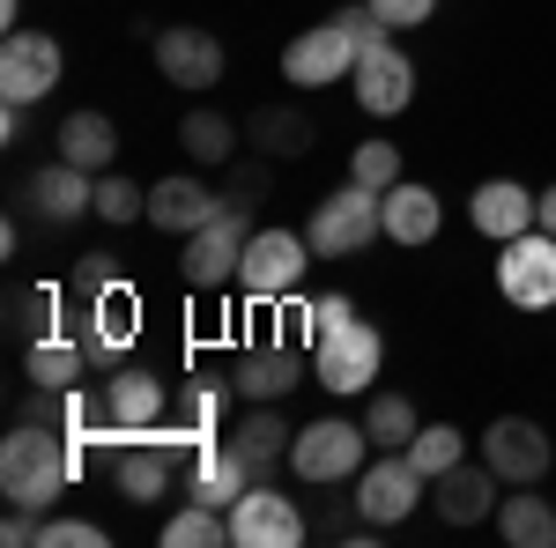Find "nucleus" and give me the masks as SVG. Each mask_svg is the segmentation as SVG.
Returning a JSON list of instances; mask_svg holds the SVG:
<instances>
[{"mask_svg": "<svg viewBox=\"0 0 556 548\" xmlns=\"http://www.w3.org/2000/svg\"><path fill=\"white\" fill-rule=\"evenodd\" d=\"M75 474H83V467H75V437L52 430V422H15V430L0 437V497H8V505L52 511L67 497Z\"/></svg>", "mask_w": 556, "mask_h": 548, "instance_id": "nucleus-1", "label": "nucleus"}, {"mask_svg": "<svg viewBox=\"0 0 556 548\" xmlns=\"http://www.w3.org/2000/svg\"><path fill=\"white\" fill-rule=\"evenodd\" d=\"M304 238H312V253H319V259H349V253H364V245H379V238H386V193L356 186V178L334 186V193L312 208Z\"/></svg>", "mask_w": 556, "mask_h": 548, "instance_id": "nucleus-2", "label": "nucleus"}, {"mask_svg": "<svg viewBox=\"0 0 556 548\" xmlns=\"http://www.w3.org/2000/svg\"><path fill=\"white\" fill-rule=\"evenodd\" d=\"M312 259L319 253H312L304 230H253L245 238V259H238V290L253 296V304H282V296H298Z\"/></svg>", "mask_w": 556, "mask_h": 548, "instance_id": "nucleus-3", "label": "nucleus"}, {"mask_svg": "<svg viewBox=\"0 0 556 548\" xmlns=\"http://www.w3.org/2000/svg\"><path fill=\"white\" fill-rule=\"evenodd\" d=\"M371 453H379V445H371L364 422L319 416V422H304V430H298V445H290V474H298V482H356Z\"/></svg>", "mask_w": 556, "mask_h": 548, "instance_id": "nucleus-4", "label": "nucleus"}, {"mask_svg": "<svg viewBox=\"0 0 556 548\" xmlns=\"http://www.w3.org/2000/svg\"><path fill=\"white\" fill-rule=\"evenodd\" d=\"M67 82V52L52 30H8L0 44V104H45Z\"/></svg>", "mask_w": 556, "mask_h": 548, "instance_id": "nucleus-5", "label": "nucleus"}, {"mask_svg": "<svg viewBox=\"0 0 556 548\" xmlns=\"http://www.w3.org/2000/svg\"><path fill=\"white\" fill-rule=\"evenodd\" d=\"M424 497H430V482L408 467V453H371L364 474H356V497H349V505H356L364 526H379V534H386V526H401Z\"/></svg>", "mask_w": 556, "mask_h": 548, "instance_id": "nucleus-6", "label": "nucleus"}, {"mask_svg": "<svg viewBox=\"0 0 556 548\" xmlns=\"http://www.w3.org/2000/svg\"><path fill=\"white\" fill-rule=\"evenodd\" d=\"M497 296L519 311H556V238L549 230H519L497 245Z\"/></svg>", "mask_w": 556, "mask_h": 548, "instance_id": "nucleus-7", "label": "nucleus"}, {"mask_svg": "<svg viewBox=\"0 0 556 548\" xmlns=\"http://www.w3.org/2000/svg\"><path fill=\"white\" fill-rule=\"evenodd\" d=\"M379 364H386V334L364 327V319H349L327 341H312V385H327V393H371Z\"/></svg>", "mask_w": 556, "mask_h": 548, "instance_id": "nucleus-8", "label": "nucleus"}, {"mask_svg": "<svg viewBox=\"0 0 556 548\" xmlns=\"http://www.w3.org/2000/svg\"><path fill=\"white\" fill-rule=\"evenodd\" d=\"M245 238H253V215H245V208H215L208 222L186 238V253H178V275H186L193 290H223V282H238Z\"/></svg>", "mask_w": 556, "mask_h": 548, "instance_id": "nucleus-9", "label": "nucleus"}, {"mask_svg": "<svg viewBox=\"0 0 556 548\" xmlns=\"http://www.w3.org/2000/svg\"><path fill=\"white\" fill-rule=\"evenodd\" d=\"M149 52H156V75L172 89H215L223 82V67H230V52H223V38L215 30H201V23H172V30H156L149 38Z\"/></svg>", "mask_w": 556, "mask_h": 548, "instance_id": "nucleus-10", "label": "nucleus"}, {"mask_svg": "<svg viewBox=\"0 0 556 548\" xmlns=\"http://www.w3.org/2000/svg\"><path fill=\"white\" fill-rule=\"evenodd\" d=\"M356 75V38H349L342 23L327 15V23H312V30H298V38L282 44V82L298 89H334Z\"/></svg>", "mask_w": 556, "mask_h": 548, "instance_id": "nucleus-11", "label": "nucleus"}, {"mask_svg": "<svg viewBox=\"0 0 556 548\" xmlns=\"http://www.w3.org/2000/svg\"><path fill=\"white\" fill-rule=\"evenodd\" d=\"M349 89H356V104H364L371 119H393V112L416 104V60L401 52V38H379L371 52H356Z\"/></svg>", "mask_w": 556, "mask_h": 548, "instance_id": "nucleus-12", "label": "nucleus"}, {"mask_svg": "<svg viewBox=\"0 0 556 548\" xmlns=\"http://www.w3.org/2000/svg\"><path fill=\"white\" fill-rule=\"evenodd\" d=\"M482 460L497 467V482L505 489H519V482H542L556 460V445H549V430L534 416H497L490 430H482Z\"/></svg>", "mask_w": 556, "mask_h": 548, "instance_id": "nucleus-13", "label": "nucleus"}, {"mask_svg": "<svg viewBox=\"0 0 556 548\" xmlns=\"http://www.w3.org/2000/svg\"><path fill=\"white\" fill-rule=\"evenodd\" d=\"M298 541H304V511L275 482H253L230 505V548H298Z\"/></svg>", "mask_w": 556, "mask_h": 548, "instance_id": "nucleus-14", "label": "nucleus"}, {"mask_svg": "<svg viewBox=\"0 0 556 548\" xmlns=\"http://www.w3.org/2000/svg\"><path fill=\"white\" fill-rule=\"evenodd\" d=\"M178 489H186L193 505H208V511H230L245 489H253V467H245V453H238L230 437H208V445H193Z\"/></svg>", "mask_w": 556, "mask_h": 548, "instance_id": "nucleus-15", "label": "nucleus"}, {"mask_svg": "<svg viewBox=\"0 0 556 548\" xmlns=\"http://www.w3.org/2000/svg\"><path fill=\"white\" fill-rule=\"evenodd\" d=\"M23 201H30V215H45L52 230H60V222H83V215H97V170L52 156V164L23 186Z\"/></svg>", "mask_w": 556, "mask_h": 548, "instance_id": "nucleus-16", "label": "nucleus"}, {"mask_svg": "<svg viewBox=\"0 0 556 548\" xmlns=\"http://www.w3.org/2000/svg\"><path fill=\"white\" fill-rule=\"evenodd\" d=\"M497 489H505V482H497V467L482 460V467H445V474H438V482H430V511H438V519H445V526H482V519H497Z\"/></svg>", "mask_w": 556, "mask_h": 548, "instance_id": "nucleus-17", "label": "nucleus"}, {"mask_svg": "<svg viewBox=\"0 0 556 548\" xmlns=\"http://www.w3.org/2000/svg\"><path fill=\"white\" fill-rule=\"evenodd\" d=\"M230 385L245 393V400H290L304 385V356L290 348V341H253L245 356H238V371H230Z\"/></svg>", "mask_w": 556, "mask_h": 548, "instance_id": "nucleus-18", "label": "nucleus"}, {"mask_svg": "<svg viewBox=\"0 0 556 548\" xmlns=\"http://www.w3.org/2000/svg\"><path fill=\"white\" fill-rule=\"evenodd\" d=\"M230 445L245 453V467H253V482H267L275 467L290 460L298 430H290V416H282V400H245V416H238V430H230Z\"/></svg>", "mask_w": 556, "mask_h": 548, "instance_id": "nucleus-19", "label": "nucleus"}, {"mask_svg": "<svg viewBox=\"0 0 556 548\" xmlns=\"http://www.w3.org/2000/svg\"><path fill=\"white\" fill-rule=\"evenodd\" d=\"M468 222L490 238V245H505L519 230H534V193L519 186V178H482L468 193Z\"/></svg>", "mask_w": 556, "mask_h": 548, "instance_id": "nucleus-20", "label": "nucleus"}, {"mask_svg": "<svg viewBox=\"0 0 556 548\" xmlns=\"http://www.w3.org/2000/svg\"><path fill=\"white\" fill-rule=\"evenodd\" d=\"M215 208H223V193H208V186H201V178H186V170L149 186V222H156V230H172V238H193Z\"/></svg>", "mask_w": 556, "mask_h": 548, "instance_id": "nucleus-21", "label": "nucleus"}, {"mask_svg": "<svg viewBox=\"0 0 556 548\" xmlns=\"http://www.w3.org/2000/svg\"><path fill=\"white\" fill-rule=\"evenodd\" d=\"M104 422H127V430H149V422H164V379L156 371H141V364H119L112 379H104Z\"/></svg>", "mask_w": 556, "mask_h": 548, "instance_id": "nucleus-22", "label": "nucleus"}, {"mask_svg": "<svg viewBox=\"0 0 556 548\" xmlns=\"http://www.w3.org/2000/svg\"><path fill=\"white\" fill-rule=\"evenodd\" d=\"M445 230V201L430 193L424 178H401L393 193H386V238L393 245H430Z\"/></svg>", "mask_w": 556, "mask_h": 548, "instance_id": "nucleus-23", "label": "nucleus"}, {"mask_svg": "<svg viewBox=\"0 0 556 548\" xmlns=\"http://www.w3.org/2000/svg\"><path fill=\"white\" fill-rule=\"evenodd\" d=\"M52 141H60V156H67V164L97 170V178H104V170H112V156H119V127H112V119H104V112H67V119H60V133H52Z\"/></svg>", "mask_w": 556, "mask_h": 548, "instance_id": "nucleus-24", "label": "nucleus"}, {"mask_svg": "<svg viewBox=\"0 0 556 548\" xmlns=\"http://www.w3.org/2000/svg\"><path fill=\"white\" fill-rule=\"evenodd\" d=\"M23 371H30V385H60V393H67V385H83V371H97V364H89L83 334L60 327V334H45V341L23 348Z\"/></svg>", "mask_w": 556, "mask_h": 548, "instance_id": "nucleus-25", "label": "nucleus"}, {"mask_svg": "<svg viewBox=\"0 0 556 548\" xmlns=\"http://www.w3.org/2000/svg\"><path fill=\"white\" fill-rule=\"evenodd\" d=\"M497 534L513 548H549L556 541V505L534 497V482H519L513 497H497Z\"/></svg>", "mask_w": 556, "mask_h": 548, "instance_id": "nucleus-26", "label": "nucleus"}, {"mask_svg": "<svg viewBox=\"0 0 556 548\" xmlns=\"http://www.w3.org/2000/svg\"><path fill=\"white\" fill-rule=\"evenodd\" d=\"M245 133H253V149L267 156V164H298L304 149H312V119H304V112H282V104L253 112V119H245Z\"/></svg>", "mask_w": 556, "mask_h": 548, "instance_id": "nucleus-27", "label": "nucleus"}, {"mask_svg": "<svg viewBox=\"0 0 556 548\" xmlns=\"http://www.w3.org/2000/svg\"><path fill=\"white\" fill-rule=\"evenodd\" d=\"M178 149H186L193 164L230 170L238 164V127H230L223 112H186V119H178Z\"/></svg>", "mask_w": 556, "mask_h": 548, "instance_id": "nucleus-28", "label": "nucleus"}, {"mask_svg": "<svg viewBox=\"0 0 556 548\" xmlns=\"http://www.w3.org/2000/svg\"><path fill=\"white\" fill-rule=\"evenodd\" d=\"M364 430H371L379 453H408V437L424 430V416H416L408 393H371V400H364Z\"/></svg>", "mask_w": 556, "mask_h": 548, "instance_id": "nucleus-29", "label": "nucleus"}, {"mask_svg": "<svg viewBox=\"0 0 556 548\" xmlns=\"http://www.w3.org/2000/svg\"><path fill=\"white\" fill-rule=\"evenodd\" d=\"M230 393H238V385L223 379V385H186V393H178V437H186V445H208V437H223V400H230Z\"/></svg>", "mask_w": 556, "mask_h": 548, "instance_id": "nucleus-30", "label": "nucleus"}, {"mask_svg": "<svg viewBox=\"0 0 556 548\" xmlns=\"http://www.w3.org/2000/svg\"><path fill=\"white\" fill-rule=\"evenodd\" d=\"M230 541V511H208V505H186L164 519V548H223Z\"/></svg>", "mask_w": 556, "mask_h": 548, "instance_id": "nucleus-31", "label": "nucleus"}, {"mask_svg": "<svg viewBox=\"0 0 556 548\" xmlns=\"http://www.w3.org/2000/svg\"><path fill=\"white\" fill-rule=\"evenodd\" d=\"M460 460H468V437H460L453 422H424V430L408 437V467H416L424 482H438L445 467H460Z\"/></svg>", "mask_w": 556, "mask_h": 548, "instance_id": "nucleus-32", "label": "nucleus"}, {"mask_svg": "<svg viewBox=\"0 0 556 548\" xmlns=\"http://www.w3.org/2000/svg\"><path fill=\"white\" fill-rule=\"evenodd\" d=\"M60 290H15L8 296V334H15V348H30V341L60 334Z\"/></svg>", "mask_w": 556, "mask_h": 548, "instance_id": "nucleus-33", "label": "nucleus"}, {"mask_svg": "<svg viewBox=\"0 0 556 548\" xmlns=\"http://www.w3.org/2000/svg\"><path fill=\"white\" fill-rule=\"evenodd\" d=\"M97 215H104V222H149V186L104 170V178H97Z\"/></svg>", "mask_w": 556, "mask_h": 548, "instance_id": "nucleus-34", "label": "nucleus"}, {"mask_svg": "<svg viewBox=\"0 0 556 548\" xmlns=\"http://www.w3.org/2000/svg\"><path fill=\"white\" fill-rule=\"evenodd\" d=\"M349 178H356V186H371V193H393V186H401V149H393V141H356Z\"/></svg>", "mask_w": 556, "mask_h": 548, "instance_id": "nucleus-35", "label": "nucleus"}, {"mask_svg": "<svg viewBox=\"0 0 556 548\" xmlns=\"http://www.w3.org/2000/svg\"><path fill=\"white\" fill-rule=\"evenodd\" d=\"M38 548H104V526H97V519H60V511H45Z\"/></svg>", "mask_w": 556, "mask_h": 548, "instance_id": "nucleus-36", "label": "nucleus"}, {"mask_svg": "<svg viewBox=\"0 0 556 548\" xmlns=\"http://www.w3.org/2000/svg\"><path fill=\"white\" fill-rule=\"evenodd\" d=\"M260 201H267V164H230V170H223V208L253 215Z\"/></svg>", "mask_w": 556, "mask_h": 548, "instance_id": "nucleus-37", "label": "nucleus"}, {"mask_svg": "<svg viewBox=\"0 0 556 548\" xmlns=\"http://www.w3.org/2000/svg\"><path fill=\"white\" fill-rule=\"evenodd\" d=\"M349 319H356V304H349V296H304V348H312V341H327L334 327H349Z\"/></svg>", "mask_w": 556, "mask_h": 548, "instance_id": "nucleus-38", "label": "nucleus"}, {"mask_svg": "<svg viewBox=\"0 0 556 548\" xmlns=\"http://www.w3.org/2000/svg\"><path fill=\"white\" fill-rule=\"evenodd\" d=\"M371 15L401 38V30H424L430 15H438V0H371Z\"/></svg>", "mask_w": 556, "mask_h": 548, "instance_id": "nucleus-39", "label": "nucleus"}, {"mask_svg": "<svg viewBox=\"0 0 556 548\" xmlns=\"http://www.w3.org/2000/svg\"><path fill=\"white\" fill-rule=\"evenodd\" d=\"M334 23H342L349 38H356V52H371V44H379V38H393V30H386L379 15H371V0H356V8H342Z\"/></svg>", "mask_w": 556, "mask_h": 548, "instance_id": "nucleus-40", "label": "nucleus"}, {"mask_svg": "<svg viewBox=\"0 0 556 548\" xmlns=\"http://www.w3.org/2000/svg\"><path fill=\"white\" fill-rule=\"evenodd\" d=\"M119 282V267H112V253H89L83 267H75V296H104Z\"/></svg>", "mask_w": 556, "mask_h": 548, "instance_id": "nucleus-41", "label": "nucleus"}, {"mask_svg": "<svg viewBox=\"0 0 556 548\" xmlns=\"http://www.w3.org/2000/svg\"><path fill=\"white\" fill-rule=\"evenodd\" d=\"M534 230H549V238H556V186L534 193Z\"/></svg>", "mask_w": 556, "mask_h": 548, "instance_id": "nucleus-42", "label": "nucleus"}, {"mask_svg": "<svg viewBox=\"0 0 556 548\" xmlns=\"http://www.w3.org/2000/svg\"><path fill=\"white\" fill-rule=\"evenodd\" d=\"M23 119H30V104H0V141H23Z\"/></svg>", "mask_w": 556, "mask_h": 548, "instance_id": "nucleus-43", "label": "nucleus"}, {"mask_svg": "<svg viewBox=\"0 0 556 548\" xmlns=\"http://www.w3.org/2000/svg\"><path fill=\"white\" fill-rule=\"evenodd\" d=\"M0 23H8V30H23V0H0Z\"/></svg>", "mask_w": 556, "mask_h": 548, "instance_id": "nucleus-44", "label": "nucleus"}]
</instances>
